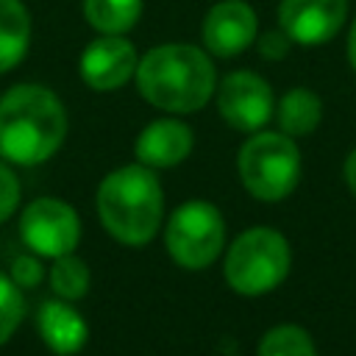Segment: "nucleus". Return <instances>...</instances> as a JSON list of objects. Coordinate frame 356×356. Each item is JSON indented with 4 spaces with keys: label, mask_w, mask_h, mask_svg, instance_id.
Masks as SVG:
<instances>
[{
    "label": "nucleus",
    "mask_w": 356,
    "mask_h": 356,
    "mask_svg": "<svg viewBox=\"0 0 356 356\" xmlns=\"http://www.w3.org/2000/svg\"><path fill=\"white\" fill-rule=\"evenodd\" d=\"M67 136V111L61 100L39 86L19 83L0 97V156L33 167L47 161Z\"/></svg>",
    "instance_id": "1"
},
{
    "label": "nucleus",
    "mask_w": 356,
    "mask_h": 356,
    "mask_svg": "<svg viewBox=\"0 0 356 356\" xmlns=\"http://www.w3.org/2000/svg\"><path fill=\"white\" fill-rule=\"evenodd\" d=\"M142 97L164 111L189 114L209 103L217 89V72L206 50L195 44H159L136 64Z\"/></svg>",
    "instance_id": "2"
},
{
    "label": "nucleus",
    "mask_w": 356,
    "mask_h": 356,
    "mask_svg": "<svg viewBox=\"0 0 356 356\" xmlns=\"http://www.w3.org/2000/svg\"><path fill=\"white\" fill-rule=\"evenodd\" d=\"M161 184L145 164H128L108 172L97 189L100 222L122 245H147L161 225Z\"/></svg>",
    "instance_id": "3"
},
{
    "label": "nucleus",
    "mask_w": 356,
    "mask_h": 356,
    "mask_svg": "<svg viewBox=\"0 0 356 356\" xmlns=\"http://www.w3.org/2000/svg\"><path fill=\"white\" fill-rule=\"evenodd\" d=\"M242 186L264 203L284 200L300 178V153L292 136L278 131H256L236 156Z\"/></svg>",
    "instance_id": "4"
},
{
    "label": "nucleus",
    "mask_w": 356,
    "mask_h": 356,
    "mask_svg": "<svg viewBox=\"0 0 356 356\" xmlns=\"http://www.w3.org/2000/svg\"><path fill=\"white\" fill-rule=\"evenodd\" d=\"M292 253L275 228H250L225 253V281L234 292L256 298L273 292L289 273Z\"/></svg>",
    "instance_id": "5"
},
{
    "label": "nucleus",
    "mask_w": 356,
    "mask_h": 356,
    "mask_svg": "<svg viewBox=\"0 0 356 356\" xmlns=\"http://www.w3.org/2000/svg\"><path fill=\"white\" fill-rule=\"evenodd\" d=\"M164 242L181 267L203 270L220 256L225 245V220L217 206L206 200H189L172 211Z\"/></svg>",
    "instance_id": "6"
},
{
    "label": "nucleus",
    "mask_w": 356,
    "mask_h": 356,
    "mask_svg": "<svg viewBox=\"0 0 356 356\" xmlns=\"http://www.w3.org/2000/svg\"><path fill=\"white\" fill-rule=\"evenodd\" d=\"M19 234L25 245L36 256L58 259L64 253H72L81 239V222L72 206H67L58 197H39L25 206L19 220Z\"/></svg>",
    "instance_id": "7"
},
{
    "label": "nucleus",
    "mask_w": 356,
    "mask_h": 356,
    "mask_svg": "<svg viewBox=\"0 0 356 356\" xmlns=\"http://www.w3.org/2000/svg\"><path fill=\"white\" fill-rule=\"evenodd\" d=\"M217 108L231 128L256 134L273 117L275 100H273L270 83L261 75L250 70H236V72H228L217 86Z\"/></svg>",
    "instance_id": "8"
},
{
    "label": "nucleus",
    "mask_w": 356,
    "mask_h": 356,
    "mask_svg": "<svg viewBox=\"0 0 356 356\" xmlns=\"http://www.w3.org/2000/svg\"><path fill=\"white\" fill-rule=\"evenodd\" d=\"M136 47L122 33H100L81 53V78L97 92L125 86L136 75Z\"/></svg>",
    "instance_id": "9"
},
{
    "label": "nucleus",
    "mask_w": 356,
    "mask_h": 356,
    "mask_svg": "<svg viewBox=\"0 0 356 356\" xmlns=\"http://www.w3.org/2000/svg\"><path fill=\"white\" fill-rule=\"evenodd\" d=\"M348 19V0H281L278 28L298 44L331 42Z\"/></svg>",
    "instance_id": "10"
},
{
    "label": "nucleus",
    "mask_w": 356,
    "mask_h": 356,
    "mask_svg": "<svg viewBox=\"0 0 356 356\" xmlns=\"http://www.w3.org/2000/svg\"><path fill=\"white\" fill-rule=\"evenodd\" d=\"M259 19L245 0H222L203 19V44L211 56L234 58L256 42Z\"/></svg>",
    "instance_id": "11"
},
{
    "label": "nucleus",
    "mask_w": 356,
    "mask_h": 356,
    "mask_svg": "<svg viewBox=\"0 0 356 356\" xmlns=\"http://www.w3.org/2000/svg\"><path fill=\"white\" fill-rule=\"evenodd\" d=\"M192 128L181 120H156L136 139V159L145 167H175L192 153Z\"/></svg>",
    "instance_id": "12"
},
{
    "label": "nucleus",
    "mask_w": 356,
    "mask_h": 356,
    "mask_svg": "<svg viewBox=\"0 0 356 356\" xmlns=\"http://www.w3.org/2000/svg\"><path fill=\"white\" fill-rule=\"evenodd\" d=\"M36 325H39V337L58 356H75L86 345V339H89L86 320L64 298L42 303L39 314H36Z\"/></svg>",
    "instance_id": "13"
},
{
    "label": "nucleus",
    "mask_w": 356,
    "mask_h": 356,
    "mask_svg": "<svg viewBox=\"0 0 356 356\" xmlns=\"http://www.w3.org/2000/svg\"><path fill=\"white\" fill-rule=\"evenodd\" d=\"M31 42V17L22 0H0V72L17 67Z\"/></svg>",
    "instance_id": "14"
},
{
    "label": "nucleus",
    "mask_w": 356,
    "mask_h": 356,
    "mask_svg": "<svg viewBox=\"0 0 356 356\" xmlns=\"http://www.w3.org/2000/svg\"><path fill=\"white\" fill-rule=\"evenodd\" d=\"M275 117H278L281 134H286L292 139L295 136H309L323 120V100L312 89L295 86L278 100Z\"/></svg>",
    "instance_id": "15"
},
{
    "label": "nucleus",
    "mask_w": 356,
    "mask_h": 356,
    "mask_svg": "<svg viewBox=\"0 0 356 356\" xmlns=\"http://www.w3.org/2000/svg\"><path fill=\"white\" fill-rule=\"evenodd\" d=\"M142 0H83V17L97 33H125L139 22Z\"/></svg>",
    "instance_id": "16"
},
{
    "label": "nucleus",
    "mask_w": 356,
    "mask_h": 356,
    "mask_svg": "<svg viewBox=\"0 0 356 356\" xmlns=\"http://www.w3.org/2000/svg\"><path fill=\"white\" fill-rule=\"evenodd\" d=\"M256 356H317V348L306 328L284 323V325H273L261 337Z\"/></svg>",
    "instance_id": "17"
},
{
    "label": "nucleus",
    "mask_w": 356,
    "mask_h": 356,
    "mask_svg": "<svg viewBox=\"0 0 356 356\" xmlns=\"http://www.w3.org/2000/svg\"><path fill=\"white\" fill-rule=\"evenodd\" d=\"M50 286L58 298L78 300L89 289V267L83 264V259H78L72 253H64L50 267Z\"/></svg>",
    "instance_id": "18"
},
{
    "label": "nucleus",
    "mask_w": 356,
    "mask_h": 356,
    "mask_svg": "<svg viewBox=\"0 0 356 356\" xmlns=\"http://www.w3.org/2000/svg\"><path fill=\"white\" fill-rule=\"evenodd\" d=\"M22 312H25V303H22L19 286L0 273V345L11 339V334L22 320Z\"/></svg>",
    "instance_id": "19"
},
{
    "label": "nucleus",
    "mask_w": 356,
    "mask_h": 356,
    "mask_svg": "<svg viewBox=\"0 0 356 356\" xmlns=\"http://www.w3.org/2000/svg\"><path fill=\"white\" fill-rule=\"evenodd\" d=\"M292 44H295V42L284 33V28H273V31L261 33V36H259V42H256L259 56H261V58H267V61H281V58L289 53V47H292Z\"/></svg>",
    "instance_id": "20"
},
{
    "label": "nucleus",
    "mask_w": 356,
    "mask_h": 356,
    "mask_svg": "<svg viewBox=\"0 0 356 356\" xmlns=\"http://www.w3.org/2000/svg\"><path fill=\"white\" fill-rule=\"evenodd\" d=\"M17 203H19V181L6 164H0V222L14 214Z\"/></svg>",
    "instance_id": "21"
},
{
    "label": "nucleus",
    "mask_w": 356,
    "mask_h": 356,
    "mask_svg": "<svg viewBox=\"0 0 356 356\" xmlns=\"http://www.w3.org/2000/svg\"><path fill=\"white\" fill-rule=\"evenodd\" d=\"M11 281L19 286V289H28V286H36L42 281V267L33 256H19L14 259V267H11Z\"/></svg>",
    "instance_id": "22"
},
{
    "label": "nucleus",
    "mask_w": 356,
    "mask_h": 356,
    "mask_svg": "<svg viewBox=\"0 0 356 356\" xmlns=\"http://www.w3.org/2000/svg\"><path fill=\"white\" fill-rule=\"evenodd\" d=\"M342 175H345V184H348V189L356 195V147L348 153V159H345V167H342Z\"/></svg>",
    "instance_id": "23"
},
{
    "label": "nucleus",
    "mask_w": 356,
    "mask_h": 356,
    "mask_svg": "<svg viewBox=\"0 0 356 356\" xmlns=\"http://www.w3.org/2000/svg\"><path fill=\"white\" fill-rule=\"evenodd\" d=\"M348 61L356 72V19L350 22V33H348Z\"/></svg>",
    "instance_id": "24"
}]
</instances>
